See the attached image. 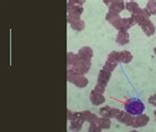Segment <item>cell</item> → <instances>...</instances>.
Returning a JSON list of instances; mask_svg holds the SVG:
<instances>
[{"instance_id": "1", "label": "cell", "mask_w": 156, "mask_h": 132, "mask_svg": "<svg viewBox=\"0 0 156 132\" xmlns=\"http://www.w3.org/2000/svg\"><path fill=\"white\" fill-rule=\"evenodd\" d=\"M126 111L130 115H140L145 109V106L140 100L137 98H129L125 104Z\"/></svg>"}, {"instance_id": "2", "label": "cell", "mask_w": 156, "mask_h": 132, "mask_svg": "<svg viewBox=\"0 0 156 132\" xmlns=\"http://www.w3.org/2000/svg\"><path fill=\"white\" fill-rule=\"evenodd\" d=\"M67 4V21L70 24L75 20L80 19L81 14L83 13V7H82V5H78V4H83V1H69Z\"/></svg>"}, {"instance_id": "3", "label": "cell", "mask_w": 156, "mask_h": 132, "mask_svg": "<svg viewBox=\"0 0 156 132\" xmlns=\"http://www.w3.org/2000/svg\"><path fill=\"white\" fill-rule=\"evenodd\" d=\"M134 24H135V21H134V19L133 17L124 18V19L120 18L113 24V26L116 27V29H118L119 32H120V31H126L131 26H133Z\"/></svg>"}, {"instance_id": "4", "label": "cell", "mask_w": 156, "mask_h": 132, "mask_svg": "<svg viewBox=\"0 0 156 132\" xmlns=\"http://www.w3.org/2000/svg\"><path fill=\"white\" fill-rule=\"evenodd\" d=\"M150 13L149 11L146 9V8H143V9H139L136 13H134L131 15V17H133L134 19L135 23H137L138 25L139 24H141L143 21H145V20H148L149 17H150Z\"/></svg>"}, {"instance_id": "5", "label": "cell", "mask_w": 156, "mask_h": 132, "mask_svg": "<svg viewBox=\"0 0 156 132\" xmlns=\"http://www.w3.org/2000/svg\"><path fill=\"white\" fill-rule=\"evenodd\" d=\"M133 116H131L130 114L128 112H125V111L120 110V112L118 113L116 116V119L118 121H120L121 123H124V124L128 125V126H133Z\"/></svg>"}, {"instance_id": "6", "label": "cell", "mask_w": 156, "mask_h": 132, "mask_svg": "<svg viewBox=\"0 0 156 132\" xmlns=\"http://www.w3.org/2000/svg\"><path fill=\"white\" fill-rule=\"evenodd\" d=\"M119 112H120V109L114 108V107H111L108 105L102 107L100 109V114L103 117H107V118H113V117L116 118Z\"/></svg>"}, {"instance_id": "7", "label": "cell", "mask_w": 156, "mask_h": 132, "mask_svg": "<svg viewBox=\"0 0 156 132\" xmlns=\"http://www.w3.org/2000/svg\"><path fill=\"white\" fill-rule=\"evenodd\" d=\"M139 26L142 28L143 32L147 37H150L152 36L154 33H155V26L153 25V23L150 21V20H145L143 21L141 24H139Z\"/></svg>"}, {"instance_id": "8", "label": "cell", "mask_w": 156, "mask_h": 132, "mask_svg": "<svg viewBox=\"0 0 156 132\" xmlns=\"http://www.w3.org/2000/svg\"><path fill=\"white\" fill-rule=\"evenodd\" d=\"M90 100H91L92 104H94V105H100L102 104H104L106 98L102 93L97 92L93 89L91 93H90Z\"/></svg>"}, {"instance_id": "9", "label": "cell", "mask_w": 156, "mask_h": 132, "mask_svg": "<svg viewBox=\"0 0 156 132\" xmlns=\"http://www.w3.org/2000/svg\"><path fill=\"white\" fill-rule=\"evenodd\" d=\"M111 79V73L107 72L105 70H101L99 72V75H98V82L97 85H103L106 88V85H108V82Z\"/></svg>"}, {"instance_id": "10", "label": "cell", "mask_w": 156, "mask_h": 132, "mask_svg": "<svg viewBox=\"0 0 156 132\" xmlns=\"http://www.w3.org/2000/svg\"><path fill=\"white\" fill-rule=\"evenodd\" d=\"M149 122V117L145 114H140L138 116L133 118V126L135 128H138V127H143L147 125V123Z\"/></svg>"}, {"instance_id": "11", "label": "cell", "mask_w": 156, "mask_h": 132, "mask_svg": "<svg viewBox=\"0 0 156 132\" xmlns=\"http://www.w3.org/2000/svg\"><path fill=\"white\" fill-rule=\"evenodd\" d=\"M77 55L81 60L91 61L92 57H93V50L91 48H89V47H83V48H81L79 51H78Z\"/></svg>"}, {"instance_id": "12", "label": "cell", "mask_w": 156, "mask_h": 132, "mask_svg": "<svg viewBox=\"0 0 156 132\" xmlns=\"http://www.w3.org/2000/svg\"><path fill=\"white\" fill-rule=\"evenodd\" d=\"M111 5L109 6L110 12H113V13L119 14L120 12H122L125 9V3L122 1H111Z\"/></svg>"}, {"instance_id": "13", "label": "cell", "mask_w": 156, "mask_h": 132, "mask_svg": "<svg viewBox=\"0 0 156 132\" xmlns=\"http://www.w3.org/2000/svg\"><path fill=\"white\" fill-rule=\"evenodd\" d=\"M133 61V55L129 51L119 52V63L129 64Z\"/></svg>"}, {"instance_id": "14", "label": "cell", "mask_w": 156, "mask_h": 132, "mask_svg": "<svg viewBox=\"0 0 156 132\" xmlns=\"http://www.w3.org/2000/svg\"><path fill=\"white\" fill-rule=\"evenodd\" d=\"M117 43L119 45H126L129 43V33L126 31H120L118 33V36H117Z\"/></svg>"}, {"instance_id": "15", "label": "cell", "mask_w": 156, "mask_h": 132, "mask_svg": "<svg viewBox=\"0 0 156 132\" xmlns=\"http://www.w3.org/2000/svg\"><path fill=\"white\" fill-rule=\"evenodd\" d=\"M82 117H83L84 121H87L89 123H95L99 119L96 114L90 112V111H84V112H82Z\"/></svg>"}, {"instance_id": "16", "label": "cell", "mask_w": 156, "mask_h": 132, "mask_svg": "<svg viewBox=\"0 0 156 132\" xmlns=\"http://www.w3.org/2000/svg\"><path fill=\"white\" fill-rule=\"evenodd\" d=\"M126 9L128 11H129L131 14H134V13H136L140 8H139V6L137 5L136 2H133V1L130 2L129 1V2L126 3Z\"/></svg>"}, {"instance_id": "17", "label": "cell", "mask_w": 156, "mask_h": 132, "mask_svg": "<svg viewBox=\"0 0 156 132\" xmlns=\"http://www.w3.org/2000/svg\"><path fill=\"white\" fill-rule=\"evenodd\" d=\"M97 123L99 124V126L102 129H109L111 127V120H110V118H107V117L99 118Z\"/></svg>"}, {"instance_id": "18", "label": "cell", "mask_w": 156, "mask_h": 132, "mask_svg": "<svg viewBox=\"0 0 156 132\" xmlns=\"http://www.w3.org/2000/svg\"><path fill=\"white\" fill-rule=\"evenodd\" d=\"M70 26L77 31H82L85 28V23L84 21H82L81 19H77L75 21H73L70 23Z\"/></svg>"}, {"instance_id": "19", "label": "cell", "mask_w": 156, "mask_h": 132, "mask_svg": "<svg viewBox=\"0 0 156 132\" xmlns=\"http://www.w3.org/2000/svg\"><path fill=\"white\" fill-rule=\"evenodd\" d=\"M73 84H74L77 88H85V86L88 85V80L86 79L85 77L80 76L74 82H73Z\"/></svg>"}, {"instance_id": "20", "label": "cell", "mask_w": 156, "mask_h": 132, "mask_svg": "<svg viewBox=\"0 0 156 132\" xmlns=\"http://www.w3.org/2000/svg\"><path fill=\"white\" fill-rule=\"evenodd\" d=\"M120 14H116V13H113V12H109L108 14L106 16V20L108 21L109 23H111L113 25V24L117 21L118 19H120Z\"/></svg>"}, {"instance_id": "21", "label": "cell", "mask_w": 156, "mask_h": 132, "mask_svg": "<svg viewBox=\"0 0 156 132\" xmlns=\"http://www.w3.org/2000/svg\"><path fill=\"white\" fill-rule=\"evenodd\" d=\"M80 77L79 74H77L76 72L74 71H72V70H68L67 71V81H70V82H74L78 77Z\"/></svg>"}, {"instance_id": "22", "label": "cell", "mask_w": 156, "mask_h": 132, "mask_svg": "<svg viewBox=\"0 0 156 132\" xmlns=\"http://www.w3.org/2000/svg\"><path fill=\"white\" fill-rule=\"evenodd\" d=\"M107 62H110V63H113V64H118L119 63V52L114 51L111 53L108 57Z\"/></svg>"}, {"instance_id": "23", "label": "cell", "mask_w": 156, "mask_h": 132, "mask_svg": "<svg viewBox=\"0 0 156 132\" xmlns=\"http://www.w3.org/2000/svg\"><path fill=\"white\" fill-rule=\"evenodd\" d=\"M146 9L149 11V13L152 14H156V1H148L146 4Z\"/></svg>"}, {"instance_id": "24", "label": "cell", "mask_w": 156, "mask_h": 132, "mask_svg": "<svg viewBox=\"0 0 156 132\" xmlns=\"http://www.w3.org/2000/svg\"><path fill=\"white\" fill-rule=\"evenodd\" d=\"M117 65L118 64H113V63H110V62H106V64L104 65V67H103V70H105V71H107V72L112 73L114 70L116 69Z\"/></svg>"}, {"instance_id": "25", "label": "cell", "mask_w": 156, "mask_h": 132, "mask_svg": "<svg viewBox=\"0 0 156 132\" xmlns=\"http://www.w3.org/2000/svg\"><path fill=\"white\" fill-rule=\"evenodd\" d=\"M88 132H102V128L99 126L97 122L95 123H90Z\"/></svg>"}, {"instance_id": "26", "label": "cell", "mask_w": 156, "mask_h": 132, "mask_svg": "<svg viewBox=\"0 0 156 132\" xmlns=\"http://www.w3.org/2000/svg\"><path fill=\"white\" fill-rule=\"evenodd\" d=\"M105 86H103V85H97L96 86H95V89H94V90L95 92H99V93H102L103 94L104 93V92H105Z\"/></svg>"}, {"instance_id": "27", "label": "cell", "mask_w": 156, "mask_h": 132, "mask_svg": "<svg viewBox=\"0 0 156 132\" xmlns=\"http://www.w3.org/2000/svg\"><path fill=\"white\" fill-rule=\"evenodd\" d=\"M148 102H149L150 104H152L153 106L156 107V94H152L151 96H149Z\"/></svg>"}, {"instance_id": "28", "label": "cell", "mask_w": 156, "mask_h": 132, "mask_svg": "<svg viewBox=\"0 0 156 132\" xmlns=\"http://www.w3.org/2000/svg\"><path fill=\"white\" fill-rule=\"evenodd\" d=\"M129 132H138L137 130H133V131H129Z\"/></svg>"}, {"instance_id": "29", "label": "cell", "mask_w": 156, "mask_h": 132, "mask_svg": "<svg viewBox=\"0 0 156 132\" xmlns=\"http://www.w3.org/2000/svg\"><path fill=\"white\" fill-rule=\"evenodd\" d=\"M154 53H155V55H156V47L154 48Z\"/></svg>"}, {"instance_id": "30", "label": "cell", "mask_w": 156, "mask_h": 132, "mask_svg": "<svg viewBox=\"0 0 156 132\" xmlns=\"http://www.w3.org/2000/svg\"><path fill=\"white\" fill-rule=\"evenodd\" d=\"M154 115H155V117H156V110L154 111Z\"/></svg>"}]
</instances>
